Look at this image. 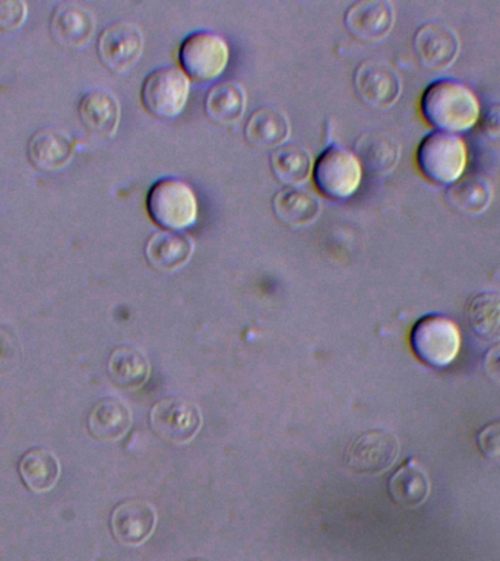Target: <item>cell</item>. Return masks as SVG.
Returning a JSON list of instances; mask_svg holds the SVG:
<instances>
[{"mask_svg": "<svg viewBox=\"0 0 500 561\" xmlns=\"http://www.w3.org/2000/svg\"><path fill=\"white\" fill-rule=\"evenodd\" d=\"M480 100L471 88L456 79H436L425 87L420 112L430 127L445 134L461 135L478 125Z\"/></svg>", "mask_w": 500, "mask_h": 561, "instance_id": "1", "label": "cell"}, {"mask_svg": "<svg viewBox=\"0 0 500 561\" xmlns=\"http://www.w3.org/2000/svg\"><path fill=\"white\" fill-rule=\"evenodd\" d=\"M416 162L425 180L447 187L467 170L468 147L459 135L430 131L417 147Z\"/></svg>", "mask_w": 500, "mask_h": 561, "instance_id": "2", "label": "cell"}, {"mask_svg": "<svg viewBox=\"0 0 500 561\" xmlns=\"http://www.w3.org/2000/svg\"><path fill=\"white\" fill-rule=\"evenodd\" d=\"M147 210L162 230L183 231L195 226L200 205L191 184L179 178H161L149 187Z\"/></svg>", "mask_w": 500, "mask_h": 561, "instance_id": "3", "label": "cell"}, {"mask_svg": "<svg viewBox=\"0 0 500 561\" xmlns=\"http://www.w3.org/2000/svg\"><path fill=\"white\" fill-rule=\"evenodd\" d=\"M463 336L458 324L447 316H421L410 332L412 354L424 366L446 368L458 357Z\"/></svg>", "mask_w": 500, "mask_h": 561, "instance_id": "4", "label": "cell"}, {"mask_svg": "<svg viewBox=\"0 0 500 561\" xmlns=\"http://www.w3.org/2000/svg\"><path fill=\"white\" fill-rule=\"evenodd\" d=\"M311 175L323 196L344 201L357 192L363 179V167L354 151L332 144L314 162Z\"/></svg>", "mask_w": 500, "mask_h": 561, "instance_id": "5", "label": "cell"}, {"mask_svg": "<svg viewBox=\"0 0 500 561\" xmlns=\"http://www.w3.org/2000/svg\"><path fill=\"white\" fill-rule=\"evenodd\" d=\"M180 69L189 79L200 82L221 77L230 61V46L226 38L211 30L189 34L179 47Z\"/></svg>", "mask_w": 500, "mask_h": 561, "instance_id": "6", "label": "cell"}, {"mask_svg": "<svg viewBox=\"0 0 500 561\" xmlns=\"http://www.w3.org/2000/svg\"><path fill=\"white\" fill-rule=\"evenodd\" d=\"M191 79L175 66H161L145 77L140 87L144 107L158 118H174L186 107Z\"/></svg>", "mask_w": 500, "mask_h": 561, "instance_id": "7", "label": "cell"}, {"mask_svg": "<svg viewBox=\"0 0 500 561\" xmlns=\"http://www.w3.org/2000/svg\"><path fill=\"white\" fill-rule=\"evenodd\" d=\"M151 427L169 445H186L200 432L202 416L195 403L180 398H167L152 407Z\"/></svg>", "mask_w": 500, "mask_h": 561, "instance_id": "8", "label": "cell"}, {"mask_svg": "<svg viewBox=\"0 0 500 561\" xmlns=\"http://www.w3.org/2000/svg\"><path fill=\"white\" fill-rule=\"evenodd\" d=\"M399 455V442L385 430H368L359 434L346 446L344 462L360 473H380L395 463Z\"/></svg>", "mask_w": 500, "mask_h": 561, "instance_id": "9", "label": "cell"}, {"mask_svg": "<svg viewBox=\"0 0 500 561\" xmlns=\"http://www.w3.org/2000/svg\"><path fill=\"white\" fill-rule=\"evenodd\" d=\"M412 47L424 69L441 72L455 64L461 50L459 35L446 22H424L416 30Z\"/></svg>", "mask_w": 500, "mask_h": 561, "instance_id": "10", "label": "cell"}, {"mask_svg": "<svg viewBox=\"0 0 500 561\" xmlns=\"http://www.w3.org/2000/svg\"><path fill=\"white\" fill-rule=\"evenodd\" d=\"M144 50V34L135 22L116 21L101 31L96 51L112 72L122 73L138 61Z\"/></svg>", "mask_w": 500, "mask_h": 561, "instance_id": "11", "label": "cell"}, {"mask_svg": "<svg viewBox=\"0 0 500 561\" xmlns=\"http://www.w3.org/2000/svg\"><path fill=\"white\" fill-rule=\"evenodd\" d=\"M354 88L364 104L388 108L402 91L401 77L393 66L379 60H364L354 72Z\"/></svg>", "mask_w": 500, "mask_h": 561, "instance_id": "12", "label": "cell"}, {"mask_svg": "<svg viewBox=\"0 0 500 561\" xmlns=\"http://www.w3.org/2000/svg\"><path fill=\"white\" fill-rule=\"evenodd\" d=\"M346 30L362 42H380L395 24V8L389 0H360L346 9Z\"/></svg>", "mask_w": 500, "mask_h": 561, "instance_id": "13", "label": "cell"}, {"mask_svg": "<svg viewBox=\"0 0 500 561\" xmlns=\"http://www.w3.org/2000/svg\"><path fill=\"white\" fill-rule=\"evenodd\" d=\"M157 525V512L145 500H126L113 508L110 528L113 537L125 546H140Z\"/></svg>", "mask_w": 500, "mask_h": 561, "instance_id": "14", "label": "cell"}, {"mask_svg": "<svg viewBox=\"0 0 500 561\" xmlns=\"http://www.w3.org/2000/svg\"><path fill=\"white\" fill-rule=\"evenodd\" d=\"M354 152L363 171L372 178H385L398 165L401 144L388 131L368 130L355 140Z\"/></svg>", "mask_w": 500, "mask_h": 561, "instance_id": "15", "label": "cell"}, {"mask_svg": "<svg viewBox=\"0 0 500 561\" xmlns=\"http://www.w3.org/2000/svg\"><path fill=\"white\" fill-rule=\"evenodd\" d=\"M195 241L182 231L160 230L152 232L145 243V259L152 270L174 272L186 265Z\"/></svg>", "mask_w": 500, "mask_h": 561, "instance_id": "16", "label": "cell"}, {"mask_svg": "<svg viewBox=\"0 0 500 561\" xmlns=\"http://www.w3.org/2000/svg\"><path fill=\"white\" fill-rule=\"evenodd\" d=\"M445 202L452 213L477 217L486 213L493 199V187L481 174H464L445 188Z\"/></svg>", "mask_w": 500, "mask_h": 561, "instance_id": "17", "label": "cell"}, {"mask_svg": "<svg viewBox=\"0 0 500 561\" xmlns=\"http://www.w3.org/2000/svg\"><path fill=\"white\" fill-rule=\"evenodd\" d=\"M432 482L423 465L416 458H408L399 465L388 480V493L398 506L414 508L429 499Z\"/></svg>", "mask_w": 500, "mask_h": 561, "instance_id": "18", "label": "cell"}, {"mask_svg": "<svg viewBox=\"0 0 500 561\" xmlns=\"http://www.w3.org/2000/svg\"><path fill=\"white\" fill-rule=\"evenodd\" d=\"M272 209L285 226L302 228L310 226L322 213V204L315 193L298 186H285L272 196Z\"/></svg>", "mask_w": 500, "mask_h": 561, "instance_id": "19", "label": "cell"}, {"mask_svg": "<svg viewBox=\"0 0 500 561\" xmlns=\"http://www.w3.org/2000/svg\"><path fill=\"white\" fill-rule=\"evenodd\" d=\"M79 117L83 126L96 136H112L121 121V105L107 90H91L79 101Z\"/></svg>", "mask_w": 500, "mask_h": 561, "instance_id": "20", "label": "cell"}, {"mask_svg": "<svg viewBox=\"0 0 500 561\" xmlns=\"http://www.w3.org/2000/svg\"><path fill=\"white\" fill-rule=\"evenodd\" d=\"M50 33L61 47L82 46L94 33V18L79 4L61 3L53 11Z\"/></svg>", "mask_w": 500, "mask_h": 561, "instance_id": "21", "label": "cell"}, {"mask_svg": "<svg viewBox=\"0 0 500 561\" xmlns=\"http://www.w3.org/2000/svg\"><path fill=\"white\" fill-rule=\"evenodd\" d=\"M245 136L254 147H281L289 136L287 113L275 105H262L250 114L245 125Z\"/></svg>", "mask_w": 500, "mask_h": 561, "instance_id": "22", "label": "cell"}, {"mask_svg": "<svg viewBox=\"0 0 500 561\" xmlns=\"http://www.w3.org/2000/svg\"><path fill=\"white\" fill-rule=\"evenodd\" d=\"M73 140L64 131L52 129H39L30 138L29 158L31 164L38 170H59L70 161L73 156Z\"/></svg>", "mask_w": 500, "mask_h": 561, "instance_id": "23", "label": "cell"}, {"mask_svg": "<svg viewBox=\"0 0 500 561\" xmlns=\"http://www.w3.org/2000/svg\"><path fill=\"white\" fill-rule=\"evenodd\" d=\"M465 320L469 331L478 340L498 344L500 342V293L474 294L465 305Z\"/></svg>", "mask_w": 500, "mask_h": 561, "instance_id": "24", "label": "cell"}, {"mask_svg": "<svg viewBox=\"0 0 500 561\" xmlns=\"http://www.w3.org/2000/svg\"><path fill=\"white\" fill-rule=\"evenodd\" d=\"M18 472L26 489L37 494L48 493L59 481L60 460L50 450L31 449L22 455Z\"/></svg>", "mask_w": 500, "mask_h": 561, "instance_id": "25", "label": "cell"}, {"mask_svg": "<svg viewBox=\"0 0 500 561\" xmlns=\"http://www.w3.org/2000/svg\"><path fill=\"white\" fill-rule=\"evenodd\" d=\"M130 424L129 408L113 398H105L96 403L88 416V430H90L91 436L101 442L121 440Z\"/></svg>", "mask_w": 500, "mask_h": 561, "instance_id": "26", "label": "cell"}, {"mask_svg": "<svg viewBox=\"0 0 500 561\" xmlns=\"http://www.w3.org/2000/svg\"><path fill=\"white\" fill-rule=\"evenodd\" d=\"M107 370L110 380L117 388L134 390L140 388L148 380L151 366L143 351L123 345L110 355Z\"/></svg>", "mask_w": 500, "mask_h": 561, "instance_id": "27", "label": "cell"}, {"mask_svg": "<svg viewBox=\"0 0 500 561\" xmlns=\"http://www.w3.org/2000/svg\"><path fill=\"white\" fill-rule=\"evenodd\" d=\"M270 164L275 178L287 186H298L307 182L314 171L310 152L297 144L285 142L272 149Z\"/></svg>", "mask_w": 500, "mask_h": 561, "instance_id": "28", "label": "cell"}, {"mask_svg": "<svg viewBox=\"0 0 500 561\" xmlns=\"http://www.w3.org/2000/svg\"><path fill=\"white\" fill-rule=\"evenodd\" d=\"M245 110L246 92L239 82H217L206 92L205 112L211 121L230 125L243 116Z\"/></svg>", "mask_w": 500, "mask_h": 561, "instance_id": "29", "label": "cell"}, {"mask_svg": "<svg viewBox=\"0 0 500 561\" xmlns=\"http://www.w3.org/2000/svg\"><path fill=\"white\" fill-rule=\"evenodd\" d=\"M477 447L487 460L500 463V420L490 421L478 430Z\"/></svg>", "mask_w": 500, "mask_h": 561, "instance_id": "30", "label": "cell"}, {"mask_svg": "<svg viewBox=\"0 0 500 561\" xmlns=\"http://www.w3.org/2000/svg\"><path fill=\"white\" fill-rule=\"evenodd\" d=\"M478 129L487 142L500 148V101H493L481 110Z\"/></svg>", "mask_w": 500, "mask_h": 561, "instance_id": "31", "label": "cell"}, {"mask_svg": "<svg viewBox=\"0 0 500 561\" xmlns=\"http://www.w3.org/2000/svg\"><path fill=\"white\" fill-rule=\"evenodd\" d=\"M26 16V3L21 0H0V30L18 28Z\"/></svg>", "mask_w": 500, "mask_h": 561, "instance_id": "32", "label": "cell"}, {"mask_svg": "<svg viewBox=\"0 0 500 561\" xmlns=\"http://www.w3.org/2000/svg\"><path fill=\"white\" fill-rule=\"evenodd\" d=\"M482 367H485L487 376L500 385V342L487 350L482 357Z\"/></svg>", "mask_w": 500, "mask_h": 561, "instance_id": "33", "label": "cell"}, {"mask_svg": "<svg viewBox=\"0 0 500 561\" xmlns=\"http://www.w3.org/2000/svg\"><path fill=\"white\" fill-rule=\"evenodd\" d=\"M189 561H208V560L195 559V560H189Z\"/></svg>", "mask_w": 500, "mask_h": 561, "instance_id": "34", "label": "cell"}]
</instances>
